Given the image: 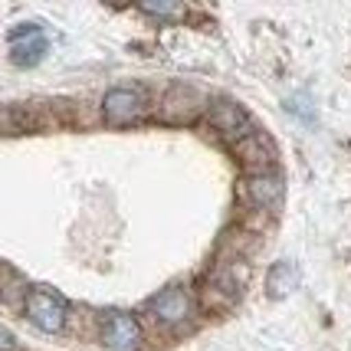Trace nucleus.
<instances>
[{
    "instance_id": "9d476101",
    "label": "nucleus",
    "mask_w": 351,
    "mask_h": 351,
    "mask_svg": "<svg viewBox=\"0 0 351 351\" xmlns=\"http://www.w3.org/2000/svg\"><path fill=\"white\" fill-rule=\"evenodd\" d=\"M141 10H145V14H154V16H178L181 14V7H178V3H152V0H148V3H141Z\"/></svg>"
},
{
    "instance_id": "39448f33",
    "label": "nucleus",
    "mask_w": 351,
    "mask_h": 351,
    "mask_svg": "<svg viewBox=\"0 0 351 351\" xmlns=\"http://www.w3.org/2000/svg\"><path fill=\"white\" fill-rule=\"evenodd\" d=\"M148 308H152V315L158 322L174 325V322H184L187 315H191V299H187V292L184 289H165L148 302Z\"/></svg>"
},
{
    "instance_id": "20e7f679",
    "label": "nucleus",
    "mask_w": 351,
    "mask_h": 351,
    "mask_svg": "<svg viewBox=\"0 0 351 351\" xmlns=\"http://www.w3.org/2000/svg\"><path fill=\"white\" fill-rule=\"evenodd\" d=\"M141 106H145V99H141V92L135 89H112L102 99V108H106V119L115 125H125L138 119L141 115Z\"/></svg>"
},
{
    "instance_id": "7ed1b4c3",
    "label": "nucleus",
    "mask_w": 351,
    "mask_h": 351,
    "mask_svg": "<svg viewBox=\"0 0 351 351\" xmlns=\"http://www.w3.org/2000/svg\"><path fill=\"white\" fill-rule=\"evenodd\" d=\"M10 43H14V62L16 66H33V62L43 60L46 53V40L43 33L36 30L33 23H23L10 33Z\"/></svg>"
},
{
    "instance_id": "423d86ee",
    "label": "nucleus",
    "mask_w": 351,
    "mask_h": 351,
    "mask_svg": "<svg viewBox=\"0 0 351 351\" xmlns=\"http://www.w3.org/2000/svg\"><path fill=\"white\" fill-rule=\"evenodd\" d=\"M246 194L250 200L256 204V207H279L282 204V181L269 174V171H263V174H250V181H246Z\"/></svg>"
},
{
    "instance_id": "f03ea898",
    "label": "nucleus",
    "mask_w": 351,
    "mask_h": 351,
    "mask_svg": "<svg viewBox=\"0 0 351 351\" xmlns=\"http://www.w3.org/2000/svg\"><path fill=\"white\" fill-rule=\"evenodd\" d=\"M102 341L112 351H135L141 345V328L132 315L125 312H108L102 322Z\"/></svg>"
},
{
    "instance_id": "0eeeda50",
    "label": "nucleus",
    "mask_w": 351,
    "mask_h": 351,
    "mask_svg": "<svg viewBox=\"0 0 351 351\" xmlns=\"http://www.w3.org/2000/svg\"><path fill=\"white\" fill-rule=\"evenodd\" d=\"M237 154H240V161H246V168H253V174H263V171H269V165H273V148L266 145L263 135H246L240 141Z\"/></svg>"
},
{
    "instance_id": "9b49d317",
    "label": "nucleus",
    "mask_w": 351,
    "mask_h": 351,
    "mask_svg": "<svg viewBox=\"0 0 351 351\" xmlns=\"http://www.w3.org/2000/svg\"><path fill=\"white\" fill-rule=\"evenodd\" d=\"M0 351H14V335L0 325Z\"/></svg>"
},
{
    "instance_id": "f257e3e1",
    "label": "nucleus",
    "mask_w": 351,
    "mask_h": 351,
    "mask_svg": "<svg viewBox=\"0 0 351 351\" xmlns=\"http://www.w3.org/2000/svg\"><path fill=\"white\" fill-rule=\"evenodd\" d=\"M27 319L36 328H43V332H62V325H66V302L46 289H30L27 292Z\"/></svg>"
},
{
    "instance_id": "6e6552de",
    "label": "nucleus",
    "mask_w": 351,
    "mask_h": 351,
    "mask_svg": "<svg viewBox=\"0 0 351 351\" xmlns=\"http://www.w3.org/2000/svg\"><path fill=\"white\" fill-rule=\"evenodd\" d=\"M210 119H214L217 132H223V135H250V132H243L246 128V115L240 106H233V102H214V108H210Z\"/></svg>"
},
{
    "instance_id": "1a4fd4ad",
    "label": "nucleus",
    "mask_w": 351,
    "mask_h": 351,
    "mask_svg": "<svg viewBox=\"0 0 351 351\" xmlns=\"http://www.w3.org/2000/svg\"><path fill=\"white\" fill-rule=\"evenodd\" d=\"M295 286H299V273H295V266H292V263H276L273 269H269L266 292H269L273 299H286Z\"/></svg>"
}]
</instances>
